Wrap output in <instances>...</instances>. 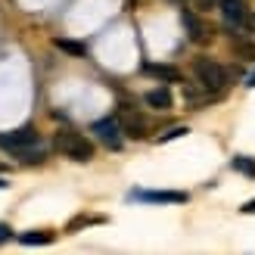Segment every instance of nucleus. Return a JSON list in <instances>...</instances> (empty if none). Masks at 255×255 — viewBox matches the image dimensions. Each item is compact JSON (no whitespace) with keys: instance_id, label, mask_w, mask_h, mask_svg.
I'll return each instance as SVG.
<instances>
[{"instance_id":"obj_1","label":"nucleus","mask_w":255,"mask_h":255,"mask_svg":"<svg viewBox=\"0 0 255 255\" xmlns=\"http://www.w3.org/2000/svg\"><path fill=\"white\" fill-rule=\"evenodd\" d=\"M56 149L62 152L66 159H75V162H91L94 159V143L87 140L84 134L72 131V128H62V131H56Z\"/></svg>"},{"instance_id":"obj_2","label":"nucleus","mask_w":255,"mask_h":255,"mask_svg":"<svg viewBox=\"0 0 255 255\" xmlns=\"http://www.w3.org/2000/svg\"><path fill=\"white\" fill-rule=\"evenodd\" d=\"M193 72H196L199 84H206L212 94H221V91H227V81H231V75H227V69H224V66H218L215 59H209V56H199V59L193 62Z\"/></svg>"},{"instance_id":"obj_3","label":"nucleus","mask_w":255,"mask_h":255,"mask_svg":"<svg viewBox=\"0 0 255 255\" xmlns=\"http://www.w3.org/2000/svg\"><path fill=\"white\" fill-rule=\"evenodd\" d=\"M41 143V137H37L34 128H19V131H9V134H0V149H6V152H22V149H28V146H37Z\"/></svg>"},{"instance_id":"obj_4","label":"nucleus","mask_w":255,"mask_h":255,"mask_svg":"<svg viewBox=\"0 0 255 255\" xmlns=\"http://www.w3.org/2000/svg\"><path fill=\"white\" fill-rule=\"evenodd\" d=\"M91 131L97 134V140L103 146H109V149H119L122 146V122L119 119H100V122H94V128Z\"/></svg>"},{"instance_id":"obj_5","label":"nucleus","mask_w":255,"mask_h":255,"mask_svg":"<svg viewBox=\"0 0 255 255\" xmlns=\"http://www.w3.org/2000/svg\"><path fill=\"white\" fill-rule=\"evenodd\" d=\"M249 12L243 0H221V16L224 22L231 25V28H246V19H249Z\"/></svg>"},{"instance_id":"obj_6","label":"nucleus","mask_w":255,"mask_h":255,"mask_svg":"<svg viewBox=\"0 0 255 255\" xmlns=\"http://www.w3.org/2000/svg\"><path fill=\"white\" fill-rule=\"evenodd\" d=\"M181 22H184V28H187V34H190V41H193V44H206L209 37H212V28L196 16V12L184 9L181 12Z\"/></svg>"},{"instance_id":"obj_7","label":"nucleus","mask_w":255,"mask_h":255,"mask_svg":"<svg viewBox=\"0 0 255 255\" xmlns=\"http://www.w3.org/2000/svg\"><path fill=\"white\" fill-rule=\"evenodd\" d=\"M119 122H122V131H125L128 137H134V140L146 137V119L140 116V112H134V109H125L122 116H119Z\"/></svg>"},{"instance_id":"obj_8","label":"nucleus","mask_w":255,"mask_h":255,"mask_svg":"<svg viewBox=\"0 0 255 255\" xmlns=\"http://www.w3.org/2000/svg\"><path fill=\"white\" fill-rule=\"evenodd\" d=\"M131 199H140V202H187V193H177V190H134Z\"/></svg>"},{"instance_id":"obj_9","label":"nucleus","mask_w":255,"mask_h":255,"mask_svg":"<svg viewBox=\"0 0 255 255\" xmlns=\"http://www.w3.org/2000/svg\"><path fill=\"white\" fill-rule=\"evenodd\" d=\"M215 94L209 91V87L206 84H184V100H187V103L190 106H202V103H209V100H212Z\"/></svg>"},{"instance_id":"obj_10","label":"nucleus","mask_w":255,"mask_h":255,"mask_svg":"<svg viewBox=\"0 0 255 255\" xmlns=\"http://www.w3.org/2000/svg\"><path fill=\"white\" fill-rule=\"evenodd\" d=\"M146 72L152 75V78H159V81H181V72H177L174 66H156V62H149L146 66Z\"/></svg>"},{"instance_id":"obj_11","label":"nucleus","mask_w":255,"mask_h":255,"mask_svg":"<svg viewBox=\"0 0 255 255\" xmlns=\"http://www.w3.org/2000/svg\"><path fill=\"white\" fill-rule=\"evenodd\" d=\"M146 103L152 109H171V94H168V87H156V91H149L146 94Z\"/></svg>"},{"instance_id":"obj_12","label":"nucleus","mask_w":255,"mask_h":255,"mask_svg":"<svg viewBox=\"0 0 255 255\" xmlns=\"http://www.w3.org/2000/svg\"><path fill=\"white\" fill-rule=\"evenodd\" d=\"M19 240H22L25 246H44V243L53 240V231H25Z\"/></svg>"},{"instance_id":"obj_13","label":"nucleus","mask_w":255,"mask_h":255,"mask_svg":"<svg viewBox=\"0 0 255 255\" xmlns=\"http://www.w3.org/2000/svg\"><path fill=\"white\" fill-rule=\"evenodd\" d=\"M234 171H240V174H246V177H255V159L252 156H234Z\"/></svg>"},{"instance_id":"obj_14","label":"nucleus","mask_w":255,"mask_h":255,"mask_svg":"<svg viewBox=\"0 0 255 255\" xmlns=\"http://www.w3.org/2000/svg\"><path fill=\"white\" fill-rule=\"evenodd\" d=\"M59 50H66V53H72V56H84L87 53V47L84 44H78V41H69V37H56L53 41Z\"/></svg>"},{"instance_id":"obj_15","label":"nucleus","mask_w":255,"mask_h":255,"mask_svg":"<svg viewBox=\"0 0 255 255\" xmlns=\"http://www.w3.org/2000/svg\"><path fill=\"white\" fill-rule=\"evenodd\" d=\"M237 53L243 56V59H255V44H249V41H240V44H237Z\"/></svg>"},{"instance_id":"obj_16","label":"nucleus","mask_w":255,"mask_h":255,"mask_svg":"<svg viewBox=\"0 0 255 255\" xmlns=\"http://www.w3.org/2000/svg\"><path fill=\"white\" fill-rule=\"evenodd\" d=\"M184 134H190L187 128H171V131H165V134L159 137V143H165V140H174V137H184Z\"/></svg>"},{"instance_id":"obj_17","label":"nucleus","mask_w":255,"mask_h":255,"mask_svg":"<svg viewBox=\"0 0 255 255\" xmlns=\"http://www.w3.org/2000/svg\"><path fill=\"white\" fill-rule=\"evenodd\" d=\"M100 221H103V218H84V215H81V218H75L69 227H72V231H75V227H81V224H100Z\"/></svg>"},{"instance_id":"obj_18","label":"nucleus","mask_w":255,"mask_h":255,"mask_svg":"<svg viewBox=\"0 0 255 255\" xmlns=\"http://www.w3.org/2000/svg\"><path fill=\"white\" fill-rule=\"evenodd\" d=\"M12 237V231H9V224H0V246L6 243V240Z\"/></svg>"},{"instance_id":"obj_19","label":"nucleus","mask_w":255,"mask_h":255,"mask_svg":"<svg viewBox=\"0 0 255 255\" xmlns=\"http://www.w3.org/2000/svg\"><path fill=\"white\" fill-rule=\"evenodd\" d=\"M215 0H193V9H212Z\"/></svg>"},{"instance_id":"obj_20","label":"nucleus","mask_w":255,"mask_h":255,"mask_svg":"<svg viewBox=\"0 0 255 255\" xmlns=\"http://www.w3.org/2000/svg\"><path fill=\"white\" fill-rule=\"evenodd\" d=\"M240 212H246V215H255V199H249V202H246V206L240 209Z\"/></svg>"},{"instance_id":"obj_21","label":"nucleus","mask_w":255,"mask_h":255,"mask_svg":"<svg viewBox=\"0 0 255 255\" xmlns=\"http://www.w3.org/2000/svg\"><path fill=\"white\" fill-rule=\"evenodd\" d=\"M246 31H255V12H249V19H246Z\"/></svg>"},{"instance_id":"obj_22","label":"nucleus","mask_w":255,"mask_h":255,"mask_svg":"<svg viewBox=\"0 0 255 255\" xmlns=\"http://www.w3.org/2000/svg\"><path fill=\"white\" fill-rule=\"evenodd\" d=\"M246 87H255V72H252L249 78H246Z\"/></svg>"},{"instance_id":"obj_23","label":"nucleus","mask_w":255,"mask_h":255,"mask_svg":"<svg viewBox=\"0 0 255 255\" xmlns=\"http://www.w3.org/2000/svg\"><path fill=\"white\" fill-rule=\"evenodd\" d=\"M6 187H9V184H6V181H3V177H0V190H6Z\"/></svg>"}]
</instances>
